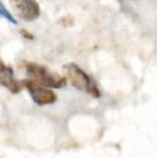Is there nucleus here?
Returning <instances> with one entry per match:
<instances>
[{"label":"nucleus","mask_w":157,"mask_h":158,"mask_svg":"<svg viewBox=\"0 0 157 158\" xmlns=\"http://www.w3.org/2000/svg\"><path fill=\"white\" fill-rule=\"evenodd\" d=\"M25 69L31 81L46 88H61L67 85V79L51 71L48 67L37 63L28 61L25 64Z\"/></svg>","instance_id":"nucleus-1"},{"label":"nucleus","mask_w":157,"mask_h":158,"mask_svg":"<svg viewBox=\"0 0 157 158\" xmlns=\"http://www.w3.org/2000/svg\"><path fill=\"white\" fill-rule=\"evenodd\" d=\"M64 71H65L66 79L69 80L72 86H74L76 89L82 90V92L90 95L93 98L100 97V90L97 87L96 83L76 64H67L64 67Z\"/></svg>","instance_id":"nucleus-2"},{"label":"nucleus","mask_w":157,"mask_h":158,"mask_svg":"<svg viewBox=\"0 0 157 158\" xmlns=\"http://www.w3.org/2000/svg\"><path fill=\"white\" fill-rule=\"evenodd\" d=\"M22 86L26 88L29 93L31 99L34 100L35 103L38 106H46V104H52L56 101L57 97L53 90L50 88H46L44 86H41L37 84L36 82L31 80H23L21 82Z\"/></svg>","instance_id":"nucleus-3"},{"label":"nucleus","mask_w":157,"mask_h":158,"mask_svg":"<svg viewBox=\"0 0 157 158\" xmlns=\"http://www.w3.org/2000/svg\"><path fill=\"white\" fill-rule=\"evenodd\" d=\"M14 13L25 22H32L40 16V6L37 0H10Z\"/></svg>","instance_id":"nucleus-4"},{"label":"nucleus","mask_w":157,"mask_h":158,"mask_svg":"<svg viewBox=\"0 0 157 158\" xmlns=\"http://www.w3.org/2000/svg\"><path fill=\"white\" fill-rule=\"evenodd\" d=\"M0 85L6 87L13 94H17L22 89V84L15 79L13 69L4 64L1 59H0Z\"/></svg>","instance_id":"nucleus-5"},{"label":"nucleus","mask_w":157,"mask_h":158,"mask_svg":"<svg viewBox=\"0 0 157 158\" xmlns=\"http://www.w3.org/2000/svg\"><path fill=\"white\" fill-rule=\"evenodd\" d=\"M0 17L4 19L6 21H8L9 23L13 24V25H16V24H17L16 19H15L14 16L11 14L10 11L6 8V6H4L3 2H2L1 0H0Z\"/></svg>","instance_id":"nucleus-6"},{"label":"nucleus","mask_w":157,"mask_h":158,"mask_svg":"<svg viewBox=\"0 0 157 158\" xmlns=\"http://www.w3.org/2000/svg\"><path fill=\"white\" fill-rule=\"evenodd\" d=\"M21 35L27 40H32V39H34V35H32L31 33H29L28 31H26V30H24V29L21 30Z\"/></svg>","instance_id":"nucleus-7"},{"label":"nucleus","mask_w":157,"mask_h":158,"mask_svg":"<svg viewBox=\"0 0 157 158\" xmlns=\"http://www.w3.org/2000/svg\"><path fill=\"white\" fill-rule=\"evenodd\" d=\"M123 1H125V0H123Z\"/></svg>","instance_id":"nucleus-8"}]
</instances>
